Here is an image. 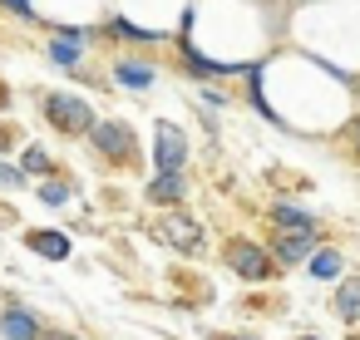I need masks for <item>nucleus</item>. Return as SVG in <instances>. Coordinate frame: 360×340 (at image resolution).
Returning a JSON list of instances; mask_svg holds the SVG:
<instances>
[{"label": "nucleus", "instance_id": "nucleus-1", "mask_svg": "<svg viewBox=\"0 0 360 340\" xmlns=\"http://www.w3.org/2000/svg\"><path fill=\"white\" fill-rule=\"evenodd\" d=\"M45 119H50L60 133H89V129H94L89 99H79V94H70V89H50V94H45Z\"/></svg>", "mask_w": 360, "mask_h": 340}, {"label": "nucleus", "instance_id": "nucleus-2", "mask_svg": "<svg viewBox=\"0 0 360 340\" xmlns=\"http://www.w3.org/2000/svg\"><path fill=\"white\" fill-rule=\"evenodd\" d=\"M89 45H94V30L60 25V30L50 35V65H60V70H75V74H79V60L89 55Z\"/></svg>", "mask_w": 360, "mask_h": 340}, {"label": "nucleus", "instance_id": "nucleus-3", "mask_svg": "<svg viewBox=\"0 0 360 340\" xmlns=\"http://www.w3.org/2000/svg\"><path fill=\"white\" fill-rule=\"evenodd\" d=\"M153 163H158V173H183V158H188V143H183V129H173L168 119L153 129Z\"/></svg>", "mask_w": 360, "mask_h": 340}, {"label": "nucleus", "instance_id": "nucleus-4", "mask_svg": "<svg viewBox=\"0 0 360 340\" xmlns=\"http://www.w3.org/2000/svg\"><path fill=\"white\" fill-rule=\"evenodd\" d=\"M227 266H232L242 281H266V276H271V256H266L257 242H232V247H227Z\"/></svg>", "mask_w": 360, "mask_h": 340}, {"label": "nucleus", "instance_id": "nucleus-5", "mask_svg": "<svg viewBox=\"0 0 360 340\" xmlns=\"http://www.w3.org/2000/svg\"><path fill=\"white\" fill-rule=\"evenodd\" d=\"M89 138H94V148H99L104 158H124V153H129V143H134L129 124H119V119H94Z\"/></svg>", "mask_w": 360, "mask_h": 340}, {"label": "nucleus", "instance_id": "nucleus-6", "mask_svg": "<svg viewBox=\"0 0 360 340\" xmlns=\"http://www.w3.org/2000/svg\"><path fill=\"white\" fill-rule=\"evenodd\" d=\"M316 247H321V242H316V232H281V242H276L266 256H271V261H281V266H291V261H306Z\"/></svg>", "mask_w": 360, "mask_h": 340}, {"label": "nucleus", "instance_id": "nucleus-7", "mask_svg": "<svg viewBox=\"0 0 360 340\" xmlns=\"http://www.w3.org/2000/svg\"><path fill=\"white\" fill-rule=\"evenodd\" d=\"M183 65H188L193 79H227V74H242V65H222V60H212V55H198L188 40H183Z\"/></svg>", "mask_w": 360, "mask_h": 340}, {"label": "nucleus", "instance_id": "nucleus-8", "mask_svg": "<svg viewBox=\"0 0 360 340\" xmlns=\"http://www.w3.org/2000/svg\"><path fill=\"white\" fill-rule=\"evenodd\" d=\"M0 335L6 340H40V320L25 306H6L0 310Z\"/></svg>", "mask_w": 360, "mask_h": 340}, {"label": "nucleus", "instance_id": "nucleus-9", "mask_svg": "<svg viewBox=\"0 0 360 340\" xmlns=\"http://www.w3.org/2000/svg\"><path fill=\"white\" fill-rule=\"evenodd\" d=\"M114 84L119 89H153L158 84V70L148 60H119L114 65Z\"/></svg>", "mask_w": 360, "mask_h": 340}, {"label": "nucleus", "instance_id": "nucleus-10", "mask_svg": "<svg viewBox=\"0 0 360 340\" xmlns=\"http://www.w3.org/2000/svg\"><path fill=\"white\" fill-rule=\"evenodd\" d=\"M340 266H345V261H340V251H335V247H316V251L306 256V271H311L316 281H335V276H340Z\"/></svg>", "mask_w": 360, "mask_h": 340}, {"label": "nucleus", "instance_id": "nucleus-11", "mask_svg": "<svg viewBox=\"0 0 360 340\" xmlns=\"http://www.w3.org/2000/svg\"><path fill=\"white\" fill-rule=\"evenodd\" d=\"M271 217H276L281 232H316V212H306V207H296V202H281Z\"/></svg>", "mask_w": 360, "mask_h": 340}, {"label": "nucleus", "instance_id": "nucleus-12", "mask_svg": "<svg viewBox=\"0 0 360 340\" xmlns=\"http://www.w3.org/2000/svg\"><path fill=\"white\" fill-rule=\"evenodd\" d=\"M30 251L35 256H50V261H65L70 256V237L65 232H30Z\"/></svg>", "mask_w": 360, "mask_h": 340}, {"label": "nucleus", "instance_id": "nucleus-13", "mask_svg": "<svg viewBox=\"0 0 360 340\" xmlns=\"http://www.w3.org/2000/svg\"><path fill=\"white\" fill-rule=\"evenodd\" d=\"M109 35H114V40H129V45H158V40H163L158 30H143V25L124 20V15H114V20H109Z\"/></svg>", "mask_w": 360, "mask_h": 340}, {"label": "nucleus", "instance_id": "nucleus-14", "mask_svg": "<svg viewBox=\"0 0 360 340\" xmlns=\"http://www.w3.org/2000/svg\"><path fill=\"white\" fill-rule=\"evenodd\" d=\"M335 315H340V320H360V276H355V281H340V291H335Z\"/></svg>", "mask_w": 360, "mask_h": 340}, {"label": "nucleus", "instance_id": "nucleus-15", "mask_svg": "<svg viewBox=\"0 0 360 340\" xmlns=\"http://www.w3.org/2000/svg\"><path fill=\"white\" fill-rule=\"evenodd\" d=\"M148 197L153 202H178L183 197V173H158L153 188H148Z\"/></svg>", "mask_w": 360, "mask_h": 340}, {"label": "nucleus", "instance_id": "nucleus-16", "mask_svg": "<svg viewBox=\"0 0 360 340\" xmlns=\"http://www.w3.org/2000/svg\"><path fill=\"white\" fill-rule=\"evenodd\" d=\"M35 192H40V202H45V207H65V202H70V188H65V183H50V178H45Z\"/></svg>", "mask_w": 360, "mask_h": 340}, {"label": "nucleus", "instance_id": "nucleus-17", "mask_svg": "<svg viewBox=\"0 0 360 340\" xmlns=\"http://www.w3.org/2000/svg\"><path fill=\"white\" fill-rule=\"evenodd\" d=\"M20 173H50V153H45V148H25Z\"/></svg>", "mask_w": 360, "mask_h": 340}, {"label": "nucleus", "instance_id": "nucleus-18", "mask_svg": "<svg viewBox=\"0 0 360 340\" xmlns=\"http://www.w3.org/2000/svg\"><path fill=\"white\" fill-rule=\"evenodd\" d=\"M0 188H11V192L25 188V173H20L15 163H6V158H0Z\"/></svg>", "mask_w": 360, "mask_h": 340}, {"label": "nucleus", "instance_id": "nucleus-19", "mask_svg": "<svg viewBox=\"0 0 360 340\" xmlns=\"http://www.w3.org/2000/svg\"><path fill=\"white\" fill-rule=\"evenodd\" d=\"M0 11H11L15 20H35V0H0Z\"/></svg>", "mask_w": 360, "mask_h": 340}, {"label": "nucleus", "instance_id": "nucleus-20", "mask_svg": "<svg viewBox=\"0 0 360 340\" xmlns=\"http://www.w3.org/2000/svg\"><path fill=\"white\" fill-rule=\"evenodd\" d=\"M202 109H227V94L222 89H202Z\"/></svg>", "mask_w": 360, "mask_h": 340}, {"label": "nucleus", "instance_id": "nucleus-21", "mask_svg": "<svg viewBox=\"0 0 360 340\" xmlns=\"http://www.w3.org/2000/svg\"><path fill=\"white\" fill-rule=\"evenodd\" d=\"M50 340H75V335H65V330H50Z\"/></svg>", "mask_w": 360, "mask_h": 340}, {"label": "nucleus", "instance_id": "nucleus-22", "mask_svg": "<svg viewBox=\"0 0 360 340\" xmlns=\"http://www.w3.org/2000/svg\"><path fill=\"white\" fill-rule=\"evenodd\" d=\"M301 340H326V335H301Z\"/></svg>", "mask_w": 360, "mask_h": 340}, {"label": "nucleus", "instance_id": "nucleus-23", "mask_svg": "<svg viewBox=\"0 0 360 340\" xmlns=\"http://www.w3.org/2000/svg\"><path fill=\"white\" fill-rule=\"evenodd\" d=\"M227 340H247V335H227Z\"/></svg>", "mask_w": 360, "mask_h": 340}, {"label": "nucleus", "instance_id": "nucleus-24", "mask_svg": "<svg viewBox=\"0 0 360 340\" xmlns=\"http://www.w3.org/2000/svg\"><path fill=\"white\" fill-rule=\"evenodd\" d=\"M355 133H360V119H355Z\"/></svg>", "mask_w": 360, "mask_h": 340}]
</instances>
